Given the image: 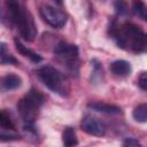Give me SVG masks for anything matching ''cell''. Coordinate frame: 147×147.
<instances>
[{
    "label": "cell",
    "mask_w": 147,
    "mask_h": 147,
    "mask_svg": "<svg viewBox=\"0 0 147 147\" xmlns=\"http://www.w3.org/2000/svg\"><path fill=\"white\" fill-rule=\"evenodd\" d=\"M80 127L87 134L94 136V137H102L106 134V131H107V126L105 125L103 122L90 115L83 117L80 122Z\"/></svg>",
    "instance_id": "obj_7"
},
{
    "label": "cell",
    "mask_w": 147,
    "mask_h": 147,
    "mask_svg": "<svg viewBox=\"0 0 147 147\" xmlns=\"http://www.w3.org/2000/svg\"><path fill=\"white\" fill-rule=\"evenodd\" d=\"M18 139H20V134H17L15 131L0 130V141H14Z\"/></svg>",
    "instance_id": "obj_18"
},
{
    "label": "cell",
    "mask_w": 147,
    "mask_h": 147,
    "mask_svg": "<svg viewBox=\"0 0 147 147\" xmlns=\"http://www.w3.org/2000/svg\"><path fill=\"white\" fill-rule=\"evenodd\" d=\"M24 131H25L26 136L30 137V139L37 140V138H38V131L33 126V124H25L24 125Z\"/></svg>",
    "instance_id": "obj_20"
},
{
    "label": "cell",
    "mask_w": 147,
    "mask_h": 147,
    "mask_svg": "<svg viewBox=\"0 0 147 147\" xmlns=\"http://www.w3.org/2000/svg\"><path fill=\"white\" fill-rule=\"evenodd\" d=\"M14 42H15V47H16V51L21 54V55H23V56H25V57H28L30 61H32V62H34V63H39L41 60H42V57L38 54V53H36L34 51H32L31 48H29V47H26L18 38H15V40H14Z\"/></svg>",
    "instance_id": "obj_11"
},
{
    "label": "cell",
    "mask_w": 147,
    "mask_h": 147,
    "mask_svg": "<svg viewBox=\"0 0 147 147\" xmlns=\"http://www.w3.org/2000/svg\"><path fill=\"white\" fill-rule=\"evenodd\" d=\"M132 10H133V13H134L138 17H140L141 20H144V21L147 20L146 6H145V3H144L142 1H134V2L132 3Z\"/></svg>",
    "instance_id": "obj_17"
},
{
    "label": "cell",
    "mask_w": 147,
    "mask_h": 147,
    "mask_svg": "<svg viewBox=\"0 0 147 147\" xmlns=\"http://www.w3.org/2000/svg\"><path fill=\"white\" fill-rule=\"evenodd\" d=\"M45 103V95L36 90L31 88L22 99L17 102V110L21 118L25 124H33L37 119L41 106Z\"/></svg>",
    "instance_id": "obj_4"
},
{
    "label": "cell",
    "mask_w": 147,
    "mask_h": 147,
    "mask_svg": "<svg viewBox=\"0 0 147 147\" xmlns=\"http://www.w3.org/2000/svg\"><path fill=\"white\" fill-rule=\"evenodd\" d=\"M0 130H7V131L15 130V122L13 119L11 114L7 109L0 110Z\"/></svg>",
    "instance_id": "obj_12"
},
{
    "label": "cell",
    "mask_w": 147,
    "mask_h": 147,
    "mask_svg": "<svg viewBox=\"0 0 147 147\" xmlns=\"http://www.w3.org/2000/svg\"><path fill=\"white\" fill-rule=\"evenodd\" d=\"M6 8L3 20H6L9 25H15L24 40L33 41L38 30L31 11L20 1H7Z\"/></svg>",
    "instance_id": "obj_2"
},
{
    "label": "cell",
    "mask_w": 147,
    "mask_h": 147,
    "mask_svg": "<svg viewBox=\"0 0 147 147\" xmlns=\"http://www.w3.org/2000/svg\"><path fill=\"white\" fill-rule=\"evenodd\" d=\"M109 68H110L111 74L118 78H126L132 72L130 62H127L125 60H116L110 64Z\"/></svg>",
    "instance_id": "obj_9"
},
{
    "label": "cell",
    "mask_w": 147,
    "mask_h": 147,
    "mask_svg": "<svg viewBox=\"0 0 147 147\" xmlns=\"http://www.w3.org/2000/svg\"><path fill=\"white\" fill-rule=\"evenodd\" d=\"M92 65H93V72H92V77L91 79L96 84V83H101L102 79H103V70H102V65L101 63L96 60V59H93L91 61Z\"/></svg>",
    "instance_id": "obj_15"
},
{
    "label": "cell",
    "mask_w": 147,
    "mask_h": 147,
    "mask_svg": "<svg viewBox=\"0 0 147 147\" xmlns=\"http://www.w3.org/2000/svg\"><path fill=\"white\" fill-rule=\"evenodd\" d=\"M138 85L139 87L142 90V91H146L147 90V72L146 71H142L138 78Z\"/></svg>",
    "instance_id": "obj_22"
},
{
    "label": "cell",
    "mask_w": 147,
    "mask_h": 147,
    "mask_svg": "<svg viewBox=\"0 0 147 147\" xmlns=\"http://www.w3.org/2000/svg\"><path fill=\"white\" fill-rule=\"evenodd\" d=\"M87 107L94 111H98V113H105V114H111V115H117V114L122 113V109L118 106L110 105L107 102H100V101L91 102L87 105Z\"/></svg>",
    "instance_id": "obj_10"
},
{
    "label": "cell",
    "mask_w": 147,
    "mask_h": 147,
    "mask_svg": "<svg viewBox=\"0 0 147 147\" xmlns=\"http://www.w3.org/2000/svg\"><path fill=\"white\" fill-rule=\"evenodd\" d=\"M54 55L59 63H61L72 76L78 77L79 68H80V59H79V49L76 45L60 41L56 44L54 48Z\"/></svg>",
    "instance_id": "obj_5"
},
{
    "label": "cell",
    "mask_w": 147,
    "mask_h": 147,
    "mask_svg": "<svg viewBox=\"0 0 147 147\" xmlns=\"http://www.w3.org/2000/svg\"><path fill=\"white\" fill-rule=\"evenodd\" d=\"M123 147H144V146L136 138H126L123 141Z\"/></svg>",
    "instance_id": "obj_21"
},
{
    "label": "cell",
    "mask_w": 147,
    "mask_h": 147,
    "mask_svg": "<svg viewBox=\"0 0 147 147\" xmlns=\"http://www.w3.org/2000/svg\"><path fill=\"white\" fill-rule=\"evenodd\" d=\"M36 75L39 80L52 92L61 96H67L69 94V82L64 74H62L59 69L51 65H44L36 71Z\"/></svg>",
    "instance_id": "obj_3"
},
{
    "label": "cell",
    "mask_w": 147,
    "mask_h": 147,
    "mask_svg": "<svg viewBox=\"0 0 147 147\" xmlns=\"http://www.w3.org/2000/svg\"><path fill=\"white\" fill-rule=\"evenodd\" d=\"M114 7H115L117 14L121 15V16H124V15H126L129 13V5L126 2H124V1H116V2H114Z\"/></svg>",
    "instance_id": "obj_19"
},
{
    "label": "cell",
    "mask_w": 147,
    "mask_h": 147,
    "mask_svg": "<svg viewBox=\"0 0 147 147\" xmlns=\"http://www.w3.org/2000/svg\"><path fill=\"white\" fill-rule=\"evenodd\" d=\"M109 33L122 49L133 53H142L147 48L146 33L134 23H118L117 21H114L109 26Z\"/></svg>",
    "instance_id": "obj_1"
},
{
    "label": "cell",
    "mask_w": 147,
    "mask_h": 147,
    "mask_svg": "<svg viewBox=\"0 0 147 147\" xmlns=\"http://www.w3.org/2000/svg\"><path fill=\"white\" fill-rule=\"evenodd\" d=\"M0 64H13L17 65L18 61L8 51L6 42H0Z\"/></svg>",
    "instance_id": "obj_14"
},
{
    "label": "cell",
    "mask_w": 147,
    "mask_h": 147,
    "mask_svg": "<svg viewBox=\"0 0 147 147\" xmlns=\"http://www.w3.org/2000/svg\"><path fill=\"white\" fill-rule=\"evenodd\" d=\"M39 13L41 18L48 25L55 29H61L67 24L68 15L56 7H53L51 5H41L39 8Z\"/></svg>",
    "instance_id": "obj_6"
},
{
    "label": "cell",
    "mask_w": 147,
    "mask_h": 147,
    "mask_svg": "<svg viewBox=\"0 0 147 147\" xmlns=\"http://www.w3.org/2000/svg\"><path fill=\"white\" fill-rule=\"evenodd\" d=\"M62 142H63V147H76L78 145V139L72 127L68 126L64 129L62 133Z\"/></svg>",
    "instance_id": "obj_13"
},
{
    "label": "cell",
    "mask_w": 147,
    "mask_h": 147,
    "mask_svg": "<svg viewBox=\"0 0 147 147\" xmlns=\"http://www.w3.org/2000/svg\"><path fill=\"white\" fill-rule=\"evenodd\" d=\"M21 85H22V78L18 75L7 74L6 76L0 77V93L16 90Z\"/></svg>",
    "instance_id": "obj_8"
},
{
    "label": "cell",
    "mask_w": 147,
    "mask_h": 147,
    "mask_svg": "<svg viewBox=\"0 0 147 147\" xmlns=\"http://www.w3.org/2000/svg\"><path fill=\"white\" fill-rule=\"evenodd\" d=\"M132 116L137 122L145 123L147 121V105L141 103L138 107H136L133 113H132Z\"/></svg>",
    "instance_id": "obj_16"
}]
</instances>
